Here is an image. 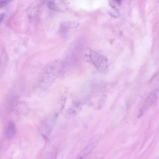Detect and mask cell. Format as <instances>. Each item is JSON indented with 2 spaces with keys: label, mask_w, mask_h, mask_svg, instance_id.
Wrapping results in <instances>:
<instances>
[{
  "label": "cell",
  "mask_w": 159,
  "mask_h": 159,
  "mask_svg": "<svg viewBox=\"0 0 159 159\" xmlns=\"http://www.w3.org/2000/svg\"><path fill=\"white\" fill-rule=\"evenodd\" d=\"M64 66L62 61L55 59L48 62L40 72L37 80V84L40 88L47 89L57 77L63 75Z\"/></svg>",
  "instance_id": "6da1fadb"
},
{
  "label": "cell",
  "mask_w": 159,
  "mask_h": 159,
  "mask_svg": "<svg viewBox=\"0 0 159 159\" xmlns=\"http://www.w3.org/2000/svg\"><path fill=\"white\" fill-rule=\"evenodd\" d=\"M84 52L86 59L93 64L99 72L101 73L107 72L108 60L106 57L88 48L86 49Z\"/></svg>",
  "instance_id": "7a4b0ae2"
},
{
  "label": "cell",
  "mask_w": 159,
  "mask_h": 159,
  "mask_svg": "<svg viewBox=\"0 0 159 159\" xmlns=\"http://www.w3.org/2000/svg\"><path fill=\"white\" fill-rule=\"evenodd\" d=\"M102 137L101 134H98L94 136L90 140L88 144L84 147L89 153H90L97 145Z\"/></svg>",
  "instance_id": "3957f363"
},
{
  "label": "cell",
  "mask_w": 159,
  "mask_h": 159,
  "mask_svg": "<svg viewBox=\"0 0 159 159\" xmlns=\"http://www.w3.org/2000/svg\"><path fill=\"white\" fill-rule=\"evenodd\" d=\"M79 23L76 21H66L62 22L60 25L59 31L61 34H64L67 32L69 29L77 28Z\"/></svg>",
  "instance_id": "277c9868"
},
{
  "label": "cell",
  "mask_w": 159,
  "mask_h": 159,
  "mask_svg": "<svg viewBox=\"0 0 159 159\" xmlns=\"http://www.w3.org/2000/svg\"><path fill=\"white\" fill-rule=\"evenodd\" d=\"M16 132V128L14 123L12 121H9L7 124L5 134L6 137L8 140H11L14 137Z\"/></svg>",
  "instance_id": "5b68a950"
},
{
  "label": "cell",
  "mask_w": 159,
  "mask_h": 159,
  "mask_svg": "<svg viewBox=\"0 0 159 159\" xmlns=\"http://www.w3.org/2000/svg\"><path fill=\"white\" fill-rule=\"evenodd\" d=\"M157 96L155 92L150 93L146 98L143 106L145 110L148 109L156 101Z\"/></svg>",
  "instance_id": "8992f818"
},
{
  "label": "cell",
  "mask_w": 159,
  "mask_h": 159,
  "mask_svg": "<svg viewBox=\"0 0 159 159\" xmlns=\"http://www.w3.org/2000/svg\"><path fill=\"white\" fill-rule=\"evenodd\" d=\"M43 2H36L32 3L28 8L27 13L29 17L33 18L36 15L40 5Z\"/></svg>",
  "instance_id": "52a82bcc"
},
{
  "label": "cell",
  "mask_w": 159,
  "mask_h": 159,
  "mask_svg": "<svg viewBox=\"0 0 159 159\" xmlns=\"http://www.w3.org/2000/svg\"><path fill=\"white\" fill-rule=\"evenodd\" d=\"M17 97L13 94L9 96L7 100V105L10 111L14 110L18 104Z\"/></svg>",
  "instance_id": "ba28073f"
},
{
  "label": "cell",
  "mask_w": 159,
  "mask_h": 159,
  "mask_svg": "<svg viewBox=\"0 0 159 159\" xmlns=\"http://www.w3.org/2000/svg\"><path fill=\"white\" fill-rule=\"evenodd\" d=\"M17 107L18 111L21 114L25 115L29 111V108L27 104L24 102L18 103Z\"/></svg>",
  "instance_id": "9c48e42d"
},
{
  "label": "cell",
  "mask_w": 159,
  "mask_h": 159,
  "mask_svg": "<svg viewBox=\"0 0 159 159\" xmlns=\"http://www.w3.org/2000/svg\"><path fill=\"white\" fill-rule=\"evenodd\" d=\"M48 8L51 10L61 11L63 10L58 5V4L54 0L48 1L47 2Z\"/></svg>",
  "instance_id": "30bf717a"
},
{
  "label": "cell",
  "mask_w": 159,
  "mask_h": 159,
  "mask_svg": "<svg viewBox=\"0 0 159 159\" xmlns=\"http://www.w3.org/2000/svg\"><path fill=\"white\" fill-rule=\"evenodd\" d=\"M110 16L114 18H117L119 16V13L117 11H109L107 12Z\"/></svg>",
  "instance_id": "8fae6325"
},
{
  "label": "cell",
  "mask_w": 159,
  "mask_h": 159,
  "mask_svg": "<svg viewBox=\"0 0 159 159\" xmlns=\"http://www.w3.org/2000/svg\"><path fill=\"white\" fill-rule=\"evenodd\" d=\"M9 2V1L0 0V8L6 5Z\"/></svg>",
  "instance_id": "7c38bea8"
},
{
  "label": "cell",
  "mask_w": 159,
  "mask_h": 159,
  "mask_svg": "<svg viewBox=\"0 0 159 159\" xmlns=\"http://www.w3.org/2000/svg\"><path fill=\"white\" fill-rule=\"evenodd\" d=\"M5 16V14L4 13H0V24L2 23L4 19Z\"/></svg>",
  "instance_id": "4fadbf2b"
},
{
  "label": "cell",
  "mask_w": 159,
  "mask_h": 159,
  "mask_svg": "<svg viewBox=\"0 0 159 159\" xmlns=\"http://www.w3.org/2000/svg\"><path fill=\"white\" fill-rule=\"evenodd\" d=\"M115 1H109V4L111 7L113 8H115L116 7V4H115Z\"/></svg>",
  "instance_id": "5bb4252c"
},
{
  "label": "cell",
  "mask_w": 159,
  "mask_h": 159,
  "mask_svg": "<svg viewBox=\"0 0 159 159\" xmlns=\"http://www.w3.org/2000/svg\"><path fill=\"white\" fill-rule=\"evenodd\" d=\"M143 114V111L142 108H140L139 110L138 115V118H139L141 117Z\"/></svg>",
  "instance_id": "9a60e30c"
},
{
  "label": "cell",
  "mask_w": 159,
  "mask_h": 159,
  "mask_svg": "<svg viewBox=\"0 0 159 159\" xmlns=\"http://www.w3.org/2000/svg\"><path fill=\"white\" fill-rule=\"evenodd\" d=\"M158 71H157L156 73H155L152 76V77L151 78L149 82H150L152 81V80L158 75Z\"/></svg>",
  "instance_id": "2e32d148"
},
{
  "label": "cell",
  "mask_w": 159,
  "mask_h": 159,
  "mask_svg": "<svg viewBox=\"0 0 159 159\" xmlns=\"http://www.w3.org/2000/svg\"><path fill=\"white\" fill-rule=\"evenodd\" d=\"M85 157L80 153H79L75 159H84Z\"/></svg>",
  "instance_id": "e0dca14e"
},
{
  "label": "cell",
  "mask_w": 159,
  "mask_h": 159,
  "mask_svg": "<svg viewBox=\"0 0 159 159\" xmlns=\"http://www.w3.org/2000/svg\"><path fill=\"white\" fill-rule=\"evenodd\" d=\"M10 159H12V158H10Z\"/></svg>",
  "instance_id": "ac0fdd59"
}]
</instances>
